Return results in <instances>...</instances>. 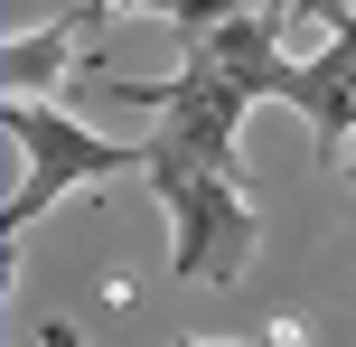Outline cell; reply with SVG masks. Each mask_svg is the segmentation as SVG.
<instances>
[{
    "mask_svg": "<svg viewBox=\"0 0 356 347\" xmlns=\"http://www.w3.org/2000/svg\"><path fill=\"white\" fill-rule=\"evenodd\" d=\"M150 197L169 207V235H178V273L188 282H234L263 244V216H253V179L197 160L169 122H150Z\"/></svg>",
    "mask_w": 356,
    "mask_h": 347,
    "instance_id": "6da1fadb",
    "label": "cell"
},
{
    "mask_svg": "<svg viewBox=\"0 0 356 347\" xmlns=\"http://www.w3.org/2000/svg\"><path fill=\"white\" fill-rule=\"evenodd\" d=\"M0 131L19 141V188L0 197V244H19L38 216H47L56 197H66L75 179H113V169H150V131L141 141H104V131L66 122V113L47 104V94H0Z\"/></svg>",
    "mask_w": 356,
    "mask_h": 347,
    "instance_id": "7a4b0ae2",
    "label": "cell"
},
{
    "mask_svg": "<svg viewBox=\"0 0 356 347\" xmlns=\"http://www.w3.org/2000/svg\"><path fill=\"white\" fill-rule=\"evenodd\" d=\"M75 38H85L75 19H47V29H19L10 47H0V85H10V94H47L56 75L75 66Z\"/></svg>",
    "mask_w": 356,
    "mask_h": 347,
    "instance_id": "3957f363",
    "label": "cell"
},
{
    "mask_svg": "<svg viewBox=\"0 0 356 347\" xmlns=\"http://www.w3.org/2000/svg\"><path fill=\"white\" fill-rule=\"evenodd\" d=\"M282 29H328V38H347L356 10H347V0H282Z\"/></svg>",
    "mask_w": 356,
    "mask_h": 347,
    "instance_id": "277c9868",
    "label": "cell"
},
{
    "mask_svg": "<svg viewBox=\"0 0 356 347\" xmlns=\"http://www.w3.org/2000/svg\"><path fill=\"white\" fill-rule=\"evenodd\" d=\"M188 347H253V338H188Z\"/></svg>",
    "mask_w": 356,
    "mask_h": 347,
    "instance_id": "5b68a950",
    "label": "cell"
},
{
    "mask_svg": "<svg viewBox=\"0 0 356 347\" xmlns=\"http://www.w3.org/2000/svg\"><path fill=\"white\" fill-rule=\"evenodd\" d=\"M347 179H356V160H347Z\"/></svg>",
    "mask_w": 356,
    "mask_h": 347,
    "instance_id": "8992f818",
    "label": "cell"
}]
</instances>
